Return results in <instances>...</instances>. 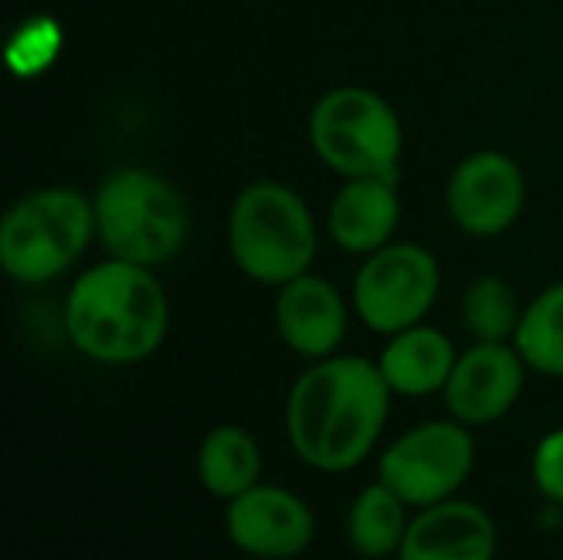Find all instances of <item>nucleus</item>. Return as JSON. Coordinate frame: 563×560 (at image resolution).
Returning <instances> with one entry per match:
<instances>
[{"label": "nucleus", "instance_id": "f257e3e1", "mask_svg": "<svg viewBox=\"0 0 563 560\" xmlns=\"http://www.w3.org/2000/svg\"><path fill=\"white\" fill-rule=\"evenodd\" d=\"M393 389L379 363L363 356H327L297 376L287 396V439L297 459L317 472L360 469L389 419Z\"/></svg>", "mask_w": 563, "mask_h": 560}, {"label": "nucleus", "instance_id": "ddd939ff", "mask_svg": "<svg viewBox=\"0 0 563 560\" xmlns=\"http://www.w3.org/2000/svg\"><path fill=\"white\" fill-rule=\"evenodd\" d=\"M495 558H498V525L482 505L468 498H449L442 505L419 508L396 554V560Z\"/></svg>", "mask_w": 563, "mask_h": 560}, {"label": "nucleus", "instance_id": "4468645a", "mask_svg": "<svg viewBox=\"0 0 563 560\" xmlns=\"http://www.w3.org/2000/svg\"><path fill=\"white\" fill-rule=\"evenodd\" d=\"M327 224L330 238L350 254H373L393 244L399 228L396 178H346L330 205Z\"/></svg>", "mask_w": 563, "mask_h": 560}, {"label": "nucleus", "instance_id": "aec40b11", "mask_svg": "<svg viewBox=\"0 0 563 560\" xmlns=\"http://www.w3.org/2000/svg\"><path fill=\"white\" fill-rule=\"evenodd\" d=\"M531 479L548 502L563 505V429L548 432L538 442L531 455Z\"/></svg>", "mask_w": 563, "mask_h": 560}, {"label": "nucleus", "instance_id": "a211bd4d", "mask_svg": "<svg viewBox=\"0 0 563 560\" xmlns=\"http://www.w3.org/2000/svg\"><path fill=\"white\" fill-rule=\"evenodd\" d=\"M515 347L528 370L563 376V284L541 290L521 314Z\"/></svg>", "mask_w": 563, "mask_h": 560}, {"label": "nucleus", "instance_id": "f03ea898", "mask_svg": "<svg viewBox=\"0 0 563 560\" xmlns=\"http://www.w3.org/2000/svg\"><path fill=\"white\" fill-rule=\"evenodd\" d=\"M63 323L69 343L106 366L148 360L168 333V297L152 274L129 261L109 257L73 284Z\"/></svg>", "mask_w": 563, "mask_h": 560}, {"label": "nucleus", "instance_id": "9d476101", "mask_svg": "<svg viewBox=\"0 0 563 560\" xmlns=\"http://www.w3.org/2000/svg\"><path fill=\"white\" fill-rule=\"evenodd\" d=\"M525 198V172L511 155L495 149L465 155L445 188L452 221L472 238H495L508 231L518 221Z\"/></svg>", "mask_w": 563, "mask_h": 560}, {"label": "nucleus", "instance_id": "9b49d317", "mask_svg": "<svg viewBox=\"0 0 563 560\" xmlns=\"http://www.w3.org/2000/svg\"><path fill=\"white\" fill-rule=\"evenodd\" d=\"M528 363L518 347L475 343L455 360V370L442 389L452 419L472 426H492L505 419L525 389Z\"/></svg>", "mask_w": 563, "mask_h": 560}, {"label": "nucleus", "instance_id": "20e7f679", "mask_svg": "<svg viewBox=\"0 0 563 560\" xmlns=\"http://www.w3.org/2000/svg\"><path fill=\"white\" fill-rule=\"evenodd\" d=\"M96 234L109 257L139 267L172 261L188 238V205L172 182L148 168L109 175L92 201Z\"/></svg>", "mask_w": 563, "mask_h": 560}, {"label": "nucleus", "instance_id": "dca6fc26", "mask_svg": "<svg viewBox=\"0 0 563 560\" xmlns=\"http://www.w3.org/2000/svg\"><path fill=\"white\" fill-rule=\"evenodd\" d=\"M195 472H198L201 488L211 498L228 505L238 495H244L254 485H261L264 452H261L257 439L247 429H241V426H218V429H211L201 439L198 459H195Z\"/></svg>", "mask_w": 563, "mask_h": 560}, {"label": "nucleus", "instance_id": "423d86ee", "mask_svg": "<svg viewBox=\"0 0 563 560\" xmlns=\"http://www.w3.org/2000/svg\"><path fill=\"white\" fill-rule=\"evenodd\" d=\"M310 145L320 162L343 178L399 182V116L383 96L363 86H340L313 106Z\"/></svg>", "mask_w": 563, "mask_h": 560}, {"label": "nucleus", "instance_id": "6e6552de", "mask_svg": "<svg viewBox=\"0 0 563 560\" xmlns=\"http://www.w3.org/2000/svg\"><path fill=\"white\" fill-rule=\"evenodd\" d=\"M442 287V271L432 251L419 244H386L366 254L353 281L360 320L376 333H402L432 310Z\"/></svg>", "mask_w": 563, "mask_h": 560}, {"label": "nucleus", "instance_id": "7ed1b4c3", "mask_svg": "<svg viewBox=\"0 0 563 560\" xmlns=\"http://www.w3.org/2000/svg\"><path fill=\"white\" fill-rule=\"evenodd\" d=\"M228 251L241 274L284 287L310 274L317 257V224L307 201L284 182H251L228 215Z\"/></svg>", "mask_w": 563, "mask_h": 560}, {"label": "nucleus", "instance_id": "f3484780", "mask_svg": "<svg viewBox=\"0 0 563 560\" xmlns=\"http://www.w3.org/2000/svg\"><path fill=\"white\" fill-rule=\"evenodd\" d=\"M412 525L409 505L379 479L366 485L346 512V541L366 560L396 558Z\"/></svg>", "mask_w": 563, "mask_h": 560}, {"label": "nucleus", "instance_id": "2eb2a0df", "mask_svg": "<svg viewBox=\"0 0 563 560\" xmlns=\"http://www.w3.org/2000/svg\"><path fill=\"white\" fill-rule=\"evenodd\" d=\"M455 360L459 353L442 330L416 323L402 333H393V340L379 356V373L393 389V396L422 399L445 389Z\"/></svg>", "mask_w": 563, "mask_h": 560}, {"label": "nucleus", "instance_id": "6ab92c4d", "mask_svg": "<svg viewBox=\"0 0 563 560\" xmlns=\"http://www.w3.org/2000/svg\"><path fill=\"white\" fill-rule=\"evenodd\" d=\"M521 307L515 297V287L501 277H478L465 300H462V320L475 343H508L518 333Z\"/></svg>", "mask_w": 563, "mask_h": 560}, {"label": "nucleus", "instance_id": "0eeeda50", "mask_svg": "<svg viewBox=\"0 0 563 560\" xmlns=\"http://www.w3.org/2000/svg\"><path fill=\"white\" fill-rule=\"evenodd\" d=\"M475 472V439L459 419H432L402 432L379 455V482L409 508H432L468 485Z\"/></svg>", "mask_w": 563, "mask_h": 560}, {"label": "nucleus", "instance_id": "39448f33", "mask_svg": "<svg viewBox=\"0 0 563 560\" xmlns=\"http://www.w3.org/2000/svg\"><path fill=\"white\" fill-rule=\"evenodd\" d=\"M96 234V208L73 188L23 195L0 224V267L16 284H46L66 274Z\"/></svg>", "mask_w": 563, "mask_h": 560}, {"label": "nucleus", "instance_id": "1a4fd4ad", "mask_svg": "<svg viewBox=\"0 0 563 560\" xmlns=\"http://www.w3.org/2000/svg\"><path fill=\"white\" fill-rule=\"evenodd\" d=\"M228 541L254 560H294L317 538L313 508L284 485H254L224 505Z\"/></svg>", "mask_w": 563, "mask_h": 560}, {"label": "nucleus", "instance_id": "f8f14e48", "mask_svg": "<svg viewBox=\"0 0 563 560\" xmlns=\"http://www.w3.org/2000/svg\"><path fill=\"white\" fill-rule=\"evenodd\" d=\"M274 323L280 340L294 353L307 360H327L336 356L346 340L350 310L343 304V294L330 281L300 274L280 287L274 304Z\"/></svg>", "mask_w": 563, "mask_h": 560}]
</instances>
